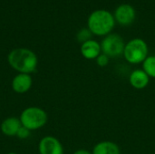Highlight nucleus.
<instances>
[{
	"instance_id": "3",
	"label": "nucleus",
	"mask_w": 155,
	"mask_h": 154,
	"mask_svg": "<svg viewBox=\"0 0 155 154\" xmlns=\"http://www.w3.org/2000/svg\"><path fill=\"white\" fill-rule=\"evenodd\" d=\"M22 126L30 131H35L44 127L48 120L46 112L36 106H30L25 108L19 117Z\"/></svg>"
},
{
	"instance_id": "9",
	"label": "nucleus",
	"mask_w": 155,
	"mask_h": 154,
	"mask_svg": "<svg viewBox=\"0 0 155 154\" xmlns=\"http://www.w3.org/2000/svg\"><path fill=\"white\" fill-rule=\"evenodd\" d=\"M150 77L143 69L134 70L129 76V83L132 87L137 90H143L149 84Z\"/></svg>"
},
{
	"instance_id": "11",
	"label": "nucleus",
	"mask_w": 155,
	"mask_h": 154,
	"mask_svg": "<svg viewBox=\"0 0 155 154\" xmlns=\"http://www.w3.org/2000/svg\"><path fill=\"white\" fill-rule=\"evenodd\" d=\"M22 124L19 118L8 117L2 122L0 129L4 135L8 137H13V136H16Z\"/></svg>"
},
{
	"instance_id": "2",
	"label": "nucleus",
	"mask_w": 155,
	"mask_h": 154,
	"mask_svg": "<svg viewBox=\"0 0 155 154\" xmlns=\"http://www.w3.org/2000/svg\"><path fill=\"white\" fill-rule=\"evenodd\" d=\"M115 25L114 15L107 10L99 9L94 11L88 17V29L93 34L106 36L111 33Z\"/></svg>"
},
{
	"instance_id": "5",
	"label": "nucleus",
	"mask_w": 155,
	"mask_h": 154,
	"mask_svg": "<svg viewBox=\"0 0 155 154\" xmlns=\"http://www.w3.org/2000/svg\"><path fill=\"white\" fill-rule=\"evenodd\" d=\"M125 43L123 37L117 34H107L101 43L102 53L110 58H115L124 54Z\"/></svg>"
},
{
	"instance_id": "4",
	"label": "nucleus",
	"mask_w": 155,
	"mask_h": 154,
	"mask_svg": "<svg viewBox=\"0 0 155 154\" xmlns=\"http://www.w3.org/2000/svg\"><path fill=\"white\" fill-rule=\"evenodd\" d=\"M148 45L141 38H134L125 44L124 56L125 60L132 64H143L148 57Z\"/></svg>"
},
{
	"instance_id": "18",
	"label": "nucleus",
	"mask_w": 155,
	"mask_h": 154,
	"mask_svg": "<svg viewBox=\"0 0 155 154\" xmlns=\"http://www.w3.org/2000/svg\"><path fill=\"white\" fill-rule=\"evenodd\" d=\"M7 154H17V153H15V152H9V153H7Z\"/></svg>"
},
{
	"instance_id": "8",
	"label": "nucleus",
	"mask_w": 155,
	"mask_h": 154,
	"mask_svg": "<svg viewBox=\"0 0 155 154\" xmlns=\"http://www.w3.org/2000/svg\"><path fill=\"white\" fill-rule=\"evenodd\" d=\"M33 84V79L31 74H17L12 80L11 87L16 93H27Z\"/></svg>"
},
{
	"instance_id": "10",
	"label": "nucleus",
	"mask_w": 155,
	"mask_h": 154,
	"mask_svg": "<svg viewBox=\"0 0 155 154\" xmlns=\"http://www.w3.org/2000/svg\"><path fill=\"white\" fill-rule=\"evenodd\" d=\"M80 50L82 55L88 60L96 59L102 53L101 44H99L98 42L93 39L82 44Z\"/></svg>"
},
{
	"instance_id": "7",
	"label": "nucleus",
	"mask_w": 155,
	"mask_h": 154,
	"mask_svg": "<svg viewBox=\"0 0 155 154\" xmlns=\"http://www.w3.org/2000/svg\"><path fill=\"white\" fill-rule=\"evenodd\" d=\"M114 17L121 25H129L135 19V10L131 5L123 4L115 9Z\"/></svg>"
},
{
	"instance_id": "15",
	"label": "nucleus",
	"mask_w": 155,
	"mask_h": 154,
	"mask_svg": "<svg viewBox=\"0 0 155 154\" xmlns=\"http://www.w3.org/2000/svg\"><path fill=\"white\" fill-rule=\"evenodd\" d=\"M95 60H96V64H97L100 67H105V66H107L108 64H109L110 57L107 56L106 54H104L102 53Z\"/></svg>"
},
{
	"instance_id": "12",
	"label": "nucleus",
	"mask_w": 155,
	"mask_h": 154,
	"mask_svg": "<svg viewBox=\"0 0 155 154\" xmlns=\"http://www.w3.org/2000/svg\"><path fill=\"white\" fill-rule=\"evenodd\" d=\"M93 154H121L119 146L110 141L100 142L94 145L93 149Z\"/></svg>"
},
{
	"instance_id": "17",
	"label": "nucleus",
	"mask_w": 155,
	"mask_h": 154,
	"mask_svg": "<svg viewBox=\"0 0 155 154\" xmlns=\"http://www.w3.org/2000/svg\"><path fill=\"white\" fill-rule=\"evenodd\" d=\"M73 154H93L91 152L87 151V150H84V149H81V150H77L75 151Z\"/></svg>"
},
{
	"instance_id": "16",
	"label": "nucleus",
	"mask_w": 155,
	"mask_h": 154,
	"mask_svg": "<svg viewBox=\"0 0 155 154\" xmlns=\"http://www.w3.org/2000/svg\"><path fill=\"white\" fill-rule=\"evenodd\" d=\"M30 133H31L30 130H28L27 128H25L24 126H21V128L19 129V131L16 134V137L19 138L20 140H25L30 136Z\"/></svg>"
},
{
	"instance_id": "13",
	"label": "nucleus",
	"mask_w": 155,
	"mask_h": 154,
	"mask_svg": "<svg viewBox=\"0 0 155 154\" xmlns=\"http://www.w3.org/2000/svg\"><path fill=\"white\" fill-rule=\"evenodd\" d=\"M143 70L150 78H155V55H150L143 61Z\"/></svg>"
},
{
	"instance_id": "14",
	"label": "nucleus",
	"mask_w": 155,
	"mask_h": 154,
	"mask_svg": "<svg viewBox=\"0 0 155 154\" xmlns=\"http://www.w3.org/2000/svg\"><path fill=\"white\" fill-rule=\"evenodd\" d=\"M92 33H91V31L87 28H84V29H81L79 32H78V34H77V40L80 42V43H82V44H84V43H85V42H87V41H89V40H91V37H92Z\"/></svg>"
},
{
	"instance_id": "6",
	"label": "nucleus",
	"mask_w": 155,
	"mask_h": 154,
	"mask_svg": "<svg viewBox=\"0 0 155 154\" xmlns=\"http://www.w3.org/2000/svg\"><path fill=\"white\" fill-rule=\"evenodd\" d=\"M38 152L39 154H64V147L57 138L48 135L40 140Z\"/></svg>"
},
{
	"instance_id": "1",
	"label": "nucleus",
	"mask_w": 155,
	"mask_h": 154,
	"mask_svg": "<svg viewBox=\"0 0 155 154\" xmlns=\"http://www.w3.org/2000/svg\"><path fill=\"white\" fill-rule=\"evenodd\" d=\"M9 65L19 74H30L36 71L38 59L36 54L27 48H15L7 56Z\"/></svg>"
}]
</instances>
